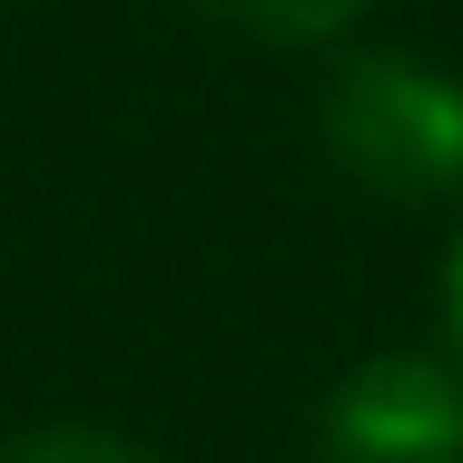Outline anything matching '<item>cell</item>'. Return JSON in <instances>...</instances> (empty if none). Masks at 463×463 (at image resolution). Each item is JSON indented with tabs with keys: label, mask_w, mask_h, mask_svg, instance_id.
Instances as JSON below:
<instances>
[{
	"label": "cell",
	"mask_w": 463,
	"mask_h": 463,
	"mask_svg": "<svg viewBox=\"0 0 463 463\" xmlns=\"http://www.w3.org/2000/svg\"><path fill=\"white\" fill-rule=\"evenodd\" d=\"M217 20H237V30H257V40H335V30H355L374 0H207Z\"/></svg>",
	"instance_id": "3"
},
{
	"label": "cell",
	"mask_w": 463,
	"mask_h": 463,
	"mask_svg": "<svg viewBox=\"0 0 463 463\" xmlns=\"http://www.w3.org/2000/svg\"><path fill=\"white\" fill-rule=\"evenodd\" d=\"M0 463H158L128 434H99V424H50V434H20Z\"/></svg>",
	"instance_id": "4"
},
{
	"label": "cell",
	"mask_w": 463,
	"mask_h": 463,
	"mask_svg": "<svg viewBox=\"0 0 463 463\" xmlns=\"http://www.w3.org/2000/svg\"><path fill=\"white\" fill-rule=\"evenodd\" d=\"M316 138L374 197H444L463 187V80L414 50H365L326 80Z\"/></svg>",
	"instance_id": "1"
},
{
	"label": "cell",
	"mask_w": 463,
	"mask_h": 463,
	"mask_svg": "<svg viewBox=\"0 0 463 463\" xmlns=\"http://www.w3.org/2000/svg\"><path fill=\"white\" fill-rule=\"evenodd\" d=\"M444 326H454V345H463V237H454V257H444Z\"/></svg>",
	"instance_id": "5"
},
{
	"label": "cell",
	"mask_w": 463,
	"mask_h": 463,
	"mask_svg": "<svg viewBox=\"0 0 463 463\" xmlns=\"http://www.w3.org/2000/svg\"><path fill=\"white\" fill-rule=\"evenodd\" d=\"M335 463H463V365L444 355H365L316 414Z\"/></svg>",
	"instance_id": "2"
}]
</instances>
